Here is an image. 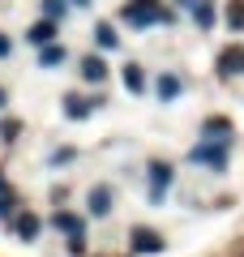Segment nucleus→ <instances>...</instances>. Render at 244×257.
Returning <instances> with one entry per match:
<instances>
[{
	"mask_svg": "<svg viewBox=\"0 0 244 257\" xmlns=\"http://www.w3.org/2000/svg\"><path fill=\"white\" fill-rule=\"evenodd\" d=\"M125 18L133 22V26H150V22H167V13H159L154 0H133V5L125 9Z\"/></svg>",
	"mask_w": 244,
	"mask_h": 257,
	"instance_id": "f257e3e1",
	"label": "nucleus"
},
{
	"mask_svg": "<svg viewBox=\"0 0 244 257\" xmlns=\"http://www.w3.org/2000/svg\"><path fill=\"white\" fill-rule=\"evenodd\" d=\"M218 73H223V77L244 73V47H227V52L218 56Z\"/></svg>",
	"mask_w": 244,
	"mask_h": 257,
	"instance_id": "f03ea898",
	"label": "nucleus"
},
{
	"mask_svg": "<svg viewBox=\"0 0 244 257\" xmlns=\"http://www.w3.org/2000/svg\"><path fill=\"white\" fill-rule=\"evenodd\" d=\"M81 73H86V82H103V77H107V64H103L99 56H86V60H81Z\"/></svg>",
	"mask_w": 244,
	"mask_h": 257,
	"instance_id": "7ed1b4c3",
	"label": "nucleus"
},
{
	"mask_svg": "<svg viewBox=\"0 0 244 257\" xmlns=\"http://www.w3.org/2000/svg\"><path fill=\"white\" fill-rule=\"evenodd\" d=\"M193 159H197V163H214V167H223V163H227L223 146H197V150H193Z\"/></svg>",
	"mask_w": 244,
	"mask_h": 257,
	"instance_id": "20e7f679",
	"label": "nucleus"
},
{
	"mask_svg": "<svg viewBox=\"0 0 244 257\" xmlns=\"http://www.w3.org/2000/svg\"><path fill=\"white\" fill-rule=\"evenodd\" d=\"M159 244H163V240L154 236V231H146V227H137V231H133V248H137V253H146V248H150V253H154V248H159Z\"/></svg>",
	"mask_w": 244,
	"mask_h": 257,
	"instance_id": "39448f33",
	"label": "nucleus"
},
{
	"mask_svg": "<svg viewBox=\"0 0 244 257\" xmlns=\"http://www.w3.org/2000/svg\"><path fill=\"white\" fill-rule=\"evenodd\" d=\"M150 176H154V197H163V189H167V176H172V172H167L163 163H154V167H150Z\"/></svg>",
	"mask_w": 244,
	"mask_h": 257,
	"instance_id": "423d86ee",
	"label": "nucleus"
},
{
	"mask_svg": "<svg viewBox=\"0 0 244 257\" xmlns=\"http://www.w3.org/2000/svg\"><path fill=\"white\" fill-rule=\"evenodd\" d=\"M227 22H231L235 30L244 26V0H231V5H227Z\"/></svg>",
	"mask_w": 244,
	"mask_h": 257,
	"instance_id": "0eeeda50",
	"label": "nucleus"
},
{
	"mask_svg": "<svg viewBox=\"0 0 244 257\" xmlns=\"http://www.w3.org/2000/svg\"><path fill=\"white\" fill-rule=\"evenodd\" d=\"M176 90H180V82H176L172 73H167V77H159V94H163V99H176Z\"/></svg>",
	"mask_w": 244,
	"mask_h": 257,
	"instance_id": "6e6552de",
	"label": "nucleus"
},
{
	"mask_svg": "<svg viewBox=\"0 0 244 257\" xmlns=\"http://www.w3.org/2000/svg\"><path fill=\"white\" fill-rule=\"evenodd\" d=\"M35 231H39V223H35V214H22V219H18V236H35Z\"/></svg>",
	"mask_w": 244,
	"mask_h": 257,
	"instance_id": "1a4fd4ad",
	"label": "nucleus"
},
{
	"mask_svg": "<svg viewBox=\"0 0 244 257\" xmlns=\"http://www.w3.org/2000/svg\"><path fill=\"white\" fill-rule=\"evenodd\" d=\"M125 82H129V90H142V69H137V64H129V69H125Z\"/></svg>",
	"mask_w": 244,
	"mask_h": 257,
	"instance_id": "9d476101",
	"label": "nucleus"
},
{
	"mask_svg": "<svg viewBox=\"0 0 244 257\" xmlns=\"http://www.w3.org/2000/svg\"><path fill=\"white\" fill-rule=\"evenodd\" d=\"M90 210H99V214L107 210V193H103V189H94V193H90Z\"/></svg>",
	"mask_w": 244,
	"mask_h": 257,
	"instance_id": "9b49d317",
	"label": "nucleus"
},
{
	"mask_svg": "<svg viewBox=\"0 0 244 257\" xmlns=\"http://www.w3.org/2000/svg\"><path fill=\"white\" fill-rule=\"evenodd\" d=\"M94 35H99V43H103V47H116V30H111V26H99Z\"/></svg>",
	"mask_w": 244,
	"mask_h": 257,
	"instance_id": "f8f14e48",
	"label": "nucleus"
},
{
	"mask_svg": "<svg viewBox=\"0 0 244 257\" xmlns=\"http://www.w3.org/2000/svg\"><path fill=\"white\" fill-rule=\"evenodd\" d=\"M56 223H60L64 231H81V219H73V214H56Z\"/></svg>",
	"mask_w": 244,
	"mask_h": 257,
	"instance_id": "ddd939ff",
	"label": "nucleus"
},
{
	"mask_svg": "<svg viewBox=\"0 0 244 257\" xmlns=\"http://www.w3.org/2000/svg\"><path fill=\"white\" fill-rule=\"evenodd\" d=\"M197 22H201V26H210V22H214V9H210V5H197Z\"/></svg>",
	"mask_w": 244,
	"mask_h": 257,
	"instance_id": "4468645a",
	"label": "nucleus"
},
{
	"mask_svg": "<svg viewBox=\"0 0 244 257\" xmlns=\"http://www.w3.org/2000/svg\"><path fill=\"white\" fill-rule=\"evenodd\" d=\"M60 60H64L60 47H47V52H43V64H60Z\"/></svg>",
	"mask_w": 244,
	"mask_h": 257,
	"instance_id": "2eb2a0df",
	"label": "nucleus"
},
{
	"mask_svg": "<svg viewBox=\"0 0 244 257\" xmlns=\"http://www.w3.org/2000/svg\"><path fill=\"white\" fill-rule=\"evenodd\" d=\"M0 56H9V39L5 35H0Z\"/></svg>",
	"mask_w": 244,
	"mask_h": 257,
	"instance_id": "dca6fc26",
	"label": "nucleus"
},
{
	"mask_svg": "<svg viewBox=\"0 0 244 257\" xmlns=\"http://www.w3.org/2000/svg\"><path fill=\"white\" fill-rule=\"evenodd\" d=\"M77 5H86V0H77Z\"/></svg>",
	"mask_w": 244,
	"mask_h": 257,
	"instance_id": "f3484780",
	"label": "nucleus"
}]
</instances>
